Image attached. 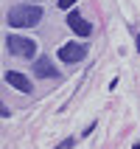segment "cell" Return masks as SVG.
Masks as SVG:
<instances>
[{
	"label": "cell",
	"mask_w": 140,
	"mask_h": 149,
	"mask_svg": "<svg viewBox=\"0 0 140 149\" xmlns=\"http://www.w3.org/2000/svg\"><path fill=\"white\" fill-rule=\"evenodd\" d=\"M39 20H42L39 6H14L8 11V25L11 28H31V25H39Z\"/></svg>",
	"instance_id": "1"
},
{
	"label": "cell",
	"mask_w": 140,
	"mask_h": 149,
	"mask_svg": "<svg viewBox=\"0 0 140 149\" xmlns=\"http://www.w3.org/2000/svg\"><path fill=\"white\" fill-rule=\"evenodd\" d=\"M6 51L11 56H20V59H34L37 54V42L23 37V34H8L6 37Z\"/></svg>",
	"instance_id": "2"
},
{
	"label": "cell",
	"mask_w": 140,
	"mask_h": 149,
	"mask_svg": "<svg viewBox=\"0 0 140 149\" xmlns=\"http://www.w3.org/2000/svg\"><path fill=\"white\" fill-rule=\"evenodd\" d=\"M84 54H87V48H84L81 42H67V45H62V48H59V59H62V62H67V65L81 62Z\"/></svg>",
	"instance_id": "3"
},
{
	"label": "cell",
	"mask_w": 140,
	"mask_h": 149,
	"mask_svg": "<svg viewBox=\"0 0 140 149\" xmlns=\"http://www.w3.org/2000/svg\"><path fill=\"white\" fill-rule=\"evenodd\" d=\"M67 25H70L79 37H90V34H92V25L87 23V20L81 17V11H76V8H70V11H67Z\"/></svg>",
	"instance_id": "4"
},
{
	"label": "cell",
	"mask_w": 140,
	"mask_h": 149,
	"mask_svg": "<svg viewBox=\"0 0 140 149\" xmlns=\"http://www.w3.org/2000/svg\"><path fill=\"white\" fill-rule=\"evenodd\" d=\"M6 82L11 87H17V90H23V93H31V82L23 73H17V70H6Z\"/></svg>",
	"instance_id": "5"
},
{
	"label": "cell",
	"mask_w": 140,
	"mask_h": 149,
	"mask_svg": "<svg viewBox=\"0 0 140 149\" xmlns=\"http://www.w3.org/2000/svg\"><path fill=\"white\" fill-rule=\"evenodd\" d=\"M34 73H37V76H42V79H56V76H59V70L50 65L48 59H37V62H34Z\"/></svg>",
	"instance_id": "6"
},
{
	"label": "cell",
	"mask_w": 140,
	"mask_h": 149,
	"mask_svg": "<svg viewBox=\"0 0 140 149\" xmlns=\"http://www.w3.org/2000/svg\"><path fill=\"white\" fill-rule=\"evenodd\" d=\"M73 6H76V0H59V8H65V11L73 8Z\"/></svg>",
	"instance_id": "7"
}]
</instances>
